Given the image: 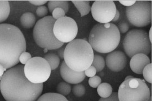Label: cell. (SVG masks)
I'll return each mask as SVG.
<instances>
[{"mask_svg":"<svg viewBox=\"0 0 152 101\" xmlns=\"http://www.w3.org/2000/svg\"><path fill=\"white\" fill-rule=\"evenodd\" d=\"M43 89V83L34 84L28 81L22 65L8 69L1 78L0 91L6 101H36Z\"/></svg>","mask_w":152,"mask_h":101,"instance_id":"1","label":"cell"},{"mask_svg":"<svg viewBox=\"0 0 152 101\" xmlns=\"http://www.w3.org/2000/svg\"><path fill=\"white\" fill-rule=\"evenodd\" d=\"M64 50L65 47H60V49L58 50V56L59 57L60 59H64Z\"/></svg>","mask_w":152,"mask_h":101,"instance_id":"35","label":"cell"},{"mask_svg":"<svg viewBox=\"0 0 152 101\" xmlns=\"http://www.w3.org/2000/svg\"><path fill=\"white\" fill-rule=\"evenodd\" d=\"M60 74L65 82L69 84L76 85L80 83L85 78V74L83 72H76L68 67L63 61L60 67Z\"/></svg>","mask_w":152,"mask_h":101,"instance_id":"13","label":"cell"},{"mask_svg":"<svg viewBox=\"0 0 152 101\" xmlns=\"http://www.w3.org/2000/svg\"><path fill=\"white\" fill-rule=\"evenodd\" d=\"M151 63V60L147 55L138 53L131 57L130 67L132 71L137 74H142L144 67Z\"/></svg>","mask_w":152,"mask_h":101,"instance_id":"14","label":"cell"},{"mask_svg":"<svg viewBox=\"0 0 152 101\" xmlns=\"http://www.w3.org/2000/svg\"><path fill=\"white\" fill-rule=\"evenodd\" d=\"M56 21L52 16L44 17L37 21L33 31L36 43L46 50L60 49L64 43L57 40L53 33V26Z\"/></svg>","mask_w":152,"mask_h":101,"instance_id":"5","label":"cell"},{"mask_svg":"<svg viewBox=\"0 0 152 101\" xmlns=\"http://www.w3.org/2000/svg\"><path fill=\"white\" fill-rule=\"evenodd\" d=\"M123 46L124 52L131 58L138 53L148 55L152 49L148 33L137 29L128 31L124 40Z\"/></svg>","mask_w":152,"mask_h":101,"instance_id":"7","label":"cell"},{"mask_svg":"<svg viewBox=\"0 0 152 101\" xmlns=\"http://www.w3.org/2000/svg\"><path fill=\"white\" fill-rule=\"evenodd\" d=\"M48 13V8L45 6H39L37 8L36 14L37 16L39 17H46Z\"/></svg>","mask_w":152,"mask_h":101,"instance_id":"29","label":"cell"},{"mask_svg":"<svg viewBox=\"0 0 152 101\" xmlns=\"http://www.w3.org/2000/svg\"><path fill=\"white\" fill-rule=\"evenodd\" d=\"M52 17L55 20H57L60 18L65 16V12L63 9L60 8H57L53 10L52 13Z\"/></svg>","mask_w":152,"mask_h":101,"instance_id":"27","label":"cell"},{"mask_svg":"<svg viewBox=\"0 0 152 101\" xmlns=\"http://www.w3.org/2000/svg\"><path fill=\"white\" fill-rule=\"evenodd\" d=\"M26 47L24 35L19 28L13 24H0V65L4 69L18 65Z\"/></svg>","mask_w":152,"mask_h":101,"instance_id":"2","label":"cell"},{"mask_svg":"<svg viewBox=\"0 0 152 101\" xmlns=\"http://www.w3.org/2000/svg\"><path fill=\"white\" fill-rule=\"evenodd\" d=\"M112 86L106 82L101 83L97 88V93L102 98H106L110 97L112 93Z\"/></svg>","mask_w":152,"mask_h":101,"instance_id":"20","label":"cell"},{"mask_svg":"<svg viewBox=\"0 0 152 101\" xmlns=\"http://www.w3.org/2000/svg\"><path fill=\"white\" fill-rule=\"evenodd\" d=\"M120 40V32L116 25L112 23L97 24L90 32L88 43L96 52L107 53L118 47Z\"/></svg>","mask_w":152,"mask_h":101,"instance_id":"3","label":"cell"},{"mask_svg":"<svg viewBox=\"0 0 152 101\" xmlns=\"http://www.w3.org/2000/svg\"><path fill=\"white\" fill-rule=\"evenodd\" d=\"M48 7L50 13H52L54 9L60 8L63 9L66 13L69 9V4L68 1H48Z\"/></svg>","mask_w":152,"mask_h":101,"instance_id":"17","label":"cell"},{"mask_svg":"<svg viewBox=\"0 0 152 101\" xmlns=\"http://www.w3.org/2000/svg\"><path fill=\"white\" fill-rule=\"evenodd\" d=\"M117 93L119 101H151L150 89L145 81L140 78L124 80Z\"/></svg>","mask_w":152,"mask_h":101,"instance_id":"6","label":"cell"},{"mask_svg":"<svg viewBox=\"0 0 152 101\" xmlns=\"http://www.w3.org/2000/svg\"><path fill=\"white\" fill-rule=\"evenodd\" d=\"M72 91V87L70 84L65 82L59 83L56 87L57 93H59L63 96H66L69 94Z\"/></svg>","mask_w":152,"mask_h":101,"instance_id":"23","label":"cell"},{"mask_svg":"<svg viewBox=\"0 0 152 101\" xmlns=\"http://www.w3.org/2000/svg\"><path fill=\"white\" fill-rule=\"evenodd\" d=\"M51 69L44 58L34 57L24 66L25 77L34 84L43 83L50 76Z\"/></svg>","mask_w":152,"mask_h":101,"instance_id":"9","label":"cell"},{"mask_svg":"<svg viewBox=\"0 0 152 101\" xmlns=\"http://www.w3.org/2000/svg\"><path fill=\"white\" fill-rule=\"evenodd\" d=\"M44 58L49 63L51 70H54L57 69L60 63L59 57L54 53H48L46 54L44 56Z\"/></svg>","mask_w":152,"mask_h":101,"instance_id":"21","label":"cell"},{"mask_svg":"<svg viewBox=\"0 0 152 101\" xmlns=\"http://www.w3.org/2000/svg\"><path fill=\"white\" fill-rule=\"evenodd\" d=\"M10 13V5L8 1L0 0V24L7 19Z\"/></svg>","mask_w":152,"mask_h":101,"instance_id":"18","label":"cell"},{"mask_svg":"<svg viewBox=\"0 0 152 101\" xmlns=\"http://www.w3.org/2000/svg\"><path fill=\"white\" fill-rule=\"evenodd\" d=\"M29 2L30 4H33V5L42 6L43 4H45L47 2H48V1H47V0H31V1H29Z\"/></svg>","mask_w":152,"mask_h":101,"instance_id":"33","label":"cell"},{"mask_svg":"<svg viewBox=\"0 0 152 101\" xmlns=\"http://www.w3.org/2000/svg\"><path fill=\"white\" fill-rule=\"evenodd\" d=\"M116 11V4L111 0H97L91 7L94 19L102 24L110 23L115 16Z\"/></svg>","mask_w":152,"mask_h":101,"instance_id":"11","label":"cell"},{"mask_svg":"<svg viewBox=\"0 0 152 101\" xmlns=\"http://www.w3.org/2000/svg\"><path fill=\"white\" fill-rule=\"evenodd\" d=\"M32 58V56L29 53L24 52L20 55L19 58V61L22 65H25Z\"/></svg>","mask_w":152,"mask_h":101,"instance_id":"28","label":"cell"},{"mask_svg":"<svg viewBox=\"0 0 152 101\" xmlns=\"http://www.w3.org/2000/svg\"><path fill=\"white\" fill-rule=\"evenodd\" d=\"M142 74L143 75L145 81L149 83H152V64L150 63L147 65L143 69Z\"/></svg>","mask_w":152,"mask_h":101,"instance_id":"24","label":"cell"},{"mask_svg":"<svg viewBox=\"0 0 152 101\" xmlns=\"http://www.w3.org/2000/svg\"><path fill=\"white\" fill-rule=\"evenodd\" d=\"M133 78V77L132 76H127V77L125 78V80H127L131 79V78Z\"/></svg>","mask_w":152,"mask_h":101,"instance_id":"39","label":"cell"},{"mask_svg":"<svg viewBox=\"0 0 152 101\" xmlns=\"http://www.w3.org/2000/svg\"><path fill=\"white\" fill-rule=\"evenodd\" d=\"M78 32L75 21L70 17L65 16L56 21L53 26V33L60 42L69 43L75 40Z\"/></svg>","mask_w":152,"mask_h":101,"instance_id":"10","label":"cell"},{"mask_svg":"<svg viewBox=\"0 0 152 101\" xmlns=\"http://www.w3.org/2000/svg\"><path fill=\"white\" fill-rule=\"evenodd\" d=\"M99 101H119L117 92H112L111 95L106 98H101Z\"/></svg>","mask_w":152,"mask_h":101,"instance_id":"32","label":"cell"},{"mask_svg":"<svg viewBox=\"0 0 152 101\" xmlns=\"http://www.w3.org/2000/svg\"><path fill=\"white\" fill-rule=\"evenodd\" d=\"M36 101H68L66 98L57 93H45L40 96Z\"/></svg>","mask_w":152,"mask_h":101,"instance_id":"19","label":"cell"},{"mask_svg":"<svg viewBox=\"0 0 152 101\" xmlns=\"http://www.w3.org/2000/svg\"><path fill=\"white\" fill-rule=\"evenodd\" d=\"M105 63L108 69L115 72L122 71L127 65V57L123 52L113 51L109 53L106 58Z\"/></svg>","mask_w":152,"mask_h":101,"instance_id":"12","label":"cell"},{"mask_svg":"<svg viewBox=\"0 0 152 101\" xmlns=\"http://www.w3.org/2000/svg\"><path fill=\"white\" fill-rule=\"evenodd\" d=\"M6 71V69H4V67L0 65V77H2V76L4 75V72Z\"/></svg>","mask_w":152,"mask_h":101,"instance_id":"37","label":"cell"},{"mask_svg":"<svg viewBox=\"0 0 152 101\" xmlns=\"http://www.w3.org/2000/svg\"><path fill=\"white\" fill-rule=\"evenodd\" d=\"M120 13L118 10H117L116 11V14H115V16L114 17L113 19L112 20V22H117V21L118 20L120 19Z\"/></svg>","mask_w":152,"mask_h":101,"instance_id":"36","label":"cell"},{"mask_svg":"<svg viewBox=\"0 0 152 101\" xmlns=\"http://www.w3.org/2000/svg\"><path fill=\"white\" fill-rule=\"evenodd\" d=\"M84 73L86 76L91 78L96 76L97 71L96 69L94 67H93L92 66H90L88 69L84 71Z\"/></svg>","mask_w":152,"mask_h":101,"instance_id":"31","label":"cell"},{"mask_svg":"<svg viewBox=\"0 0 152 101\" xmlns=\"http://www.w3.org/2000/svg\"><path fill=\"white\" fill-rule=\"evenodd\" d=\"M91 66L96 69L97 72H100L103 70L105 66L104 58L100 55H94Z\"/></svg>","mask_w":152,"mask_h":101,"instance_id":"22","label":"cell"},{"mask_svg":"<svg viewBox=\"0 0 152 101\" xmlns=\"http://www.w3.org/2000/svg\"><path fill=\"white\" fill-rule=\"evenodd\" d=\"M136 2V1H126V0L119 1V2L121 4L124 5L127 7L131 6L133 4H134Z\"/></svg>","mask_w":152,"mask_h":101,"instance_id":"34","label":"cell"},{"mask_svg":"<svg viewBox=\"0 0 152 101\" xmlns=\"http://www.w3.org/2000/svg\"><path fill=\"white\" fill-rule=\"evenodd\" d=\"M20 22L23 28L29 29L32 28L36 24V18L31 12H26L20 17Z\"/></svg>","mask_w":152,"mask_h":101,"instance_id":"16","label":"cell"},{"mask_svg":"<svg viewBox=\"0 0 152 101\" xmlns=\"http://www.w3.org/2000/svg\"><path fill=\"white\" fill-rule=\"evenodd\" d=\"M72 4L77 9L81 15V16L83 17L88 15L91 11V6L90 1L88 0H72Z\"/></svg>","mask_w":152,"mask_h":101,"instance_id":"15","label":"cell"},{"mask_svg":"<svg viewBox=\"0 0 152 101\" xmlns=\"http://www.w3.org/2000/svg\"><path fill=\"white\" fill-rule=\"evenodd\" d=\"M152 28L151 27L150 29H149V35H148V37H149V40L150 41L151 43H152Z\"/></svg>","mask_w":152,"mask_h":101,"instance_id":"38","label":"cell"},{"mask_svg":"<svg viewBox=\"0 0 152 101\" xmlns=\"http://www.w3.org/2000/svg\"><path fill=\"white\" fill-rule=\"evenodd\" d=\"M94 53L88 41L75 39L65 47L64 60L65 64L76 72H83L91 66Z\"/></svg>","mask_w":152,"mask_h":101,"instance_id":"4","label":"cell"},{"mask_svg":"<svg viewBox=\"0 0 152 101\" xmlns=\"http://www.w3.org/2000/svg\"><path fill=\"white\" fill-rule=\"evenodd\" d=\"M120 32L122 33V34L128 32L129 28V26L128 23L126 21H121L119 24H118V27H117Z\"/></svg>","mask_w":152,"mask_h":101,"instance_id":"30","label":"cell"},{"mask_svg":"<svg viewBox=\"0 0 152 101\" xmlns=\"http://www.w3.org/2000/svg\"><path fill=\"white\" fill-rule=\"evenodd\" d=\"M101 83V78L98 76H95L91 77L88 80V84L90 87L94 88H96Z\"/></svg>","mask_w":152,"mask_h":101,"instance_id":"26","label":"cell"},{"mask_svg":"<svg viewBox=\"0 0 152 101\" xmlns=\"http://www.w3.org/2000/svg\"><path fill=\"white\" fill-rule=\"evenodd\" d=\"M72 93L77 97H81L83 96L85 94L86 89L84 85L82 84H76L72 87Z\"/></svg>","mask_w":152,"mask_h":101,"instance_id":"25","label":"cell"},{"mask_svg":"<svg viewBox=\"0 0 152 101\" xmlns=\"http://www.w3.org/2000/svg\"><path fill=\"white\" fill-rule=\"evenodd\" d=\"M126 15L130 24L137 27H144L152 22V2L136 1L126 8Z\"/></svg>","mask_w":152,"mask_h":101,"instance_id":"8","label":"cell"}]
</instances>
